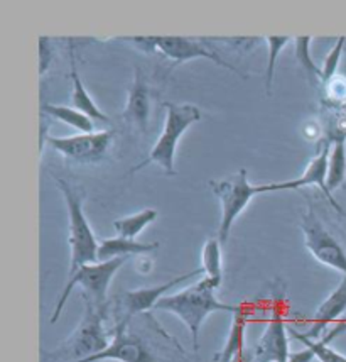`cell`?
Here are the masks:
<instances>
[{"label": "cell", "instance_id": "7402d4cb", "mask_svg": "<svg viewBox=\"0 0 346 362\" xmlns=\"http://www.w3.org/2000/svg\"><path fill=\"white\" fill-rule=\"evenodd\" d=\"M346 178V142H333L328 159L326 185L333 195L336 188L345 183Z\"/></svg>", "mask_w": 346, "mask_h": 362}, {"label": "cell", "instance_id": "e0dca14e", "mask_svg": "<svg viewBox=\"0 0 346 362\" xmlns=\"http://www.w3.org/2000/svg\"><path fill=\"white\" fill-rule=\"evenodd\" d=\"M159 249V243H138L133 239H125V237H112V239H103L98 247V261H110L117 257H131L142 256V254L154 252Z\"/></svg>", "mask_w": 346, "mask_h": 362}, {"label": "cell", "instance_id": "603a6c76", "mask_svg": "<svg viewBox=\"0 0 346 362\" xmlns=\"http://www.w3.org/2000/svg\"><path fill=\"white\" fill-rule=\"evenodd\" d=\"M289 334H291L294 339L299 340L301 344H304V347H308L309 351L313 352L316 361H319V362H346V356L340 354L338 351H335V349L330 347V342H326L324 339H321V340L309 339L308 335L301 334V332L292 329V327H289Z\"/></svg>", "mask_w": 346, "mask_h": 362}, {"label": "cell", "instance_id": "4dcf8cb0", "mask_svg": "<svg viewBox=\"0 0 346 362\" xmlns=\"http://www.w3.org/2000/svg\"><path fill=\"white\" fill-rule=\"evenodd\" d=\"M314 361V354L309 351L308 347H304L299 352H294L289 357V362H313Z\"/></svg>", "mask_w": 346, "mask_h": 362}, {"label": "cell", "instance_id": "52a82bcc", "mask_svg": "<svg viewBox=\"0 0 346 362\" xmlns=\"http://www.w3.org/2000/svg\"><path fill=\"white\" fill-rule=\"evenodd\" d=\"M129 45L138 47V49L145 51V53H162L166 58H169L172 63L183 64L186 62H193V59H208V62L218 64V66L230 70L244 78V73H240L230 62L220 56L216 51L210 49L206 42H201L193 37L184 36H132L124 37Z\"/></svg>", "mask_w": 346, "mask_h": 362}, {"label": "cell", "instance_id": "6da1fadb", "mask_svg": "<svg viewBox=\"0 0 346 362\" xmlns=\"http://www.w3.org/2000/svg\"><path fill=\"white\" fill-rule=\"evenodd\" d=\"M216 290L218 286L211 279L201 278L200 281L184 288V290L164 296L155 305V310L172 313L179 318L191 334L193 347L198 349L200 347L201 327L211 313L228 312L233 315L240 308V305L223 303L222 300L216 298Z\"/></svg>", "mask_w": 346, "mask_h": 362}, {"label": "cell", "instance_id": "ba28073f", "mask_svg": "<svg viewBox=\"0 0 346 362\" xmlns=\"http://www.w3.org/2000/svg\"><path fill=\"white\" fill-rule=\"evenodd\" d=\"M301 230L304 235L306 249L316 261L323 266L340 271L346 276V252L341 247L338 240L333 237L328 228L323 226L321 221L316 215L313 206L306 210L301 221Z\"/></svg>", "mask_w": 346, "mask_h": 362}, {"label": "cell", "instance_id": "2e32d148", "mask_svg": "<svg viewBox=\"0 0 346 362\" xmlns=\"http://www.w3.org/2000/svg\"><path fill=\"white\" fill-rule=\"evenodd\" d=\"M69 80L73 83V92H71V103L76 110L83 112V114L88 115L90 119H93L95 122H108V117L100 110V107L95 103V100L90 95L88 90L81 81L80 73H78L76 68V56L75 49H73V45H69Z\"/></svg>", "mask_w": 346, "mask_h": 362}, {"label": "cell", "instance_id": "5b68a950", "mask_svg": "<svg viewBox=\"0 0 346 362\" xmlns=\"http://www.w3.org/2000/svg\"><path fill=\"white\" fill-rule=\"evenodd\" d=\"M129 257H117V259L110 261H98L86 264L83 268L75 271L73 274L68 276V281L64 284L61 295H59L58 303H56L53 317H51V323H56L61 317L66 301L76 286L83 290V298H88L93 301L97 307L107 308V293L110 288L112 279L119 273Z\"/></svg>", "mask_w": 346, "mask_h": 362}, {"label": "cell", "instance_id": "9a60e30c", "mask_svg": "<svg viewBox=\"0 0 346 362\" xmlns=\"http://www.w3.org/2000/svg\"><path fill=\"white\" fill-rule=\"evenodd\" d=\"M346 312V276H343L338 286L333 290L330 295L326 296V300L319 305L316 310L314 318L311 320V329L306 335L309 339L318 340L319 335L323 334V330H326V327L333 322H338L341 315Z\"/></svg>", "mask_w": 346, "mask_h": 362}, {"label": "cell", "instance_id": "8fae6325", "mask_svg": "<svg viewBox=\"0 0 346 362\" xmlns=\"http://www.w3.org/2000/svg\"><path fill=\"white\" fill-rule=\"evenodd\" d=\"M330 151H331V142L324 141L323 148L319 149V153L316 154V156L308 163V168H306L304 173H302L299 178L287 180V181H274V183L262 185L263 193L282 192V189H297V188H304V187H318V188H321V192L326 195L328 202L333 205V209L338 210V212L341 214L343 210H341L338 202H336L335 197L331 195L330 189H328V185H326Z\"/></svg>", "mask_w": 346, "mask_h": 362}, {"label": "cell", "instance_id": "f1b7e54d", "mask_svg": "<svg viewBox=\"0 0 346 362\" xmlns=\"http://www.w3.org/2000/svg\"><path fill=\"white\" fill-rule=\"evenodd\" d=\"M324 132V127L319 126L316 120H309V122L304 124V127H302V134L308 141H318L319 137L323 136Z\"/></svg>", "mask_w": 346, "mask_h": 362}, {"label": "cell", "instance_id": "f546056e", "mask_svg": "<svg viewBox=\"0 0 346 362\" xmlns=\"http://www.w3.org/2000/svg\"><path fill=\"white\" fill-rule=\"evenodd\" d=\"M49 115L42 114L41 112V131H39V151L42 153V149H44V146L47 144V139H49V134H47V131H49Z\"/></svg>", "mask_w": 346, "mask_h": 362}, {"label": "cell", "instance_id": "30bf717a", "mask_svg": "<svg viewBox=\"0 0 346 362\" xmlns=\"http://www.w3.org/2000/svg\"><path fill=\"white\" fill-rule=\"evenodd\" d=\"M129 320H122L117 325L110 346L100 354L86 357V359L76 362H102V361H115V362H161L157 356L147 347V344L138 335L131 334L127 329Z\"/></svg>", "mask_w": 346, "mask_h": 362}, {"label": "cell", "instance_id": "d6986e66", "mask_svg": "<svg viewBox=\"0 0 346 362\" xmlns=\"http://www.w3.org/2000/svg\"><path fill=\"white\" fill-rule=\"evenodd\" d=\"M42 114L49 115L51 119L59 120V122L66 124V126L76 129L80 132H93L95 131V120L90 119L83 112L76 110L75 107L58 105V103H44L41 107Z\"/></svg>", "mask_w": 346, "mask_h": 362}, {"label": "cell", "instance_id": "4316f807", "mask_svg": "<svg viewBox=\"0 0 346 362\" xmlns=\"http://www.w3.org/2000/svg\"><path fill=\"white\" fill-rule=\"evenodd\" d=\"M346 49V37L341 36L336 41V45L331 47V51L324 58L323 66H321V83H326L328 80L333 78L335 75H338V64L341 59V54Z\"/></svg>", "mask_w": 346, "mask_h": 362}, {"label": "cell", "instance_id": "484cf974", "mask_svg": "<svg viewBox=\"0 0 346 362\" xmlns=\"http://www.w3.org/2000/svg\"><path fill=\"white\" fill-rule=\"evenodd\" d=\"M324 100L333 109H345L346 107V76L335 75L326 83H323Z\"/></svg>", "mask_w": 346, "mask_h": 362}, {"label": "cell", "instance_id": "44dd1931", "mask_svg": "<svg viewBox=\"0 0 346 362\" xmlns=\"http://www.w3.org/2000/svg\"><path fill=\"white\" fill-rule=\"evenodd\" d=\"M159 212L153 206H147V209H142L141 212L127 215V217H120L114 222L115 232L120 237H125V239H133L137 240V237L142 234L145 227H149L150 223L155 222Z\"/></svg>", "mask_w": 346, "mask_h": 362}, {"label": "cell", "instance_id": "277c9868", "mask_svg": "<svg viewBox=\"0 0 346 362\" xmlns=\"http://www.w3.org/2000/svg\"><path fill=\"white\" fill-rule=\"evenodd\" d=\"M85 300V313L73 334L64 340L59 347L53 352L46 354L51 359H64L68 362H76L86 357L100 354L110 346L112 340H108L105 330V308L97 307L93 301Z\"/></svg>", "mask_w": 346, "mask_h": 362}, {"label": "cell", "instance_id": "7a4b0ae2", "mask_svg": "<svg viewBox=\"0 0 346 362\" xmlns=\"http://www.w3.org/2000/svg\"><path fill=\"white\" fill-rule=\"evenodd\" d=\"M56 187L64 198L68 212V245H69V274L86 264L98 262L100 243L95 237L83 209V195L80 189L73 188L68 181L56 178Z\"/></svg>", "mask_w": 346, "mask_h": 362}, {"label": "cell", "instance_id": "1f68e13d", "mask_svg": "<svg viewBox=\"0 0 346 362\" xmlns=\"http://www.w3.org/2000/svg\"><path fill=\"white\" fill-rule=\"evenodd\" d=\"M230 362H253L252 351H244L240 356H237L235 359H232Z\"/></svg>", "mask_w": 346, "mask_h": 362}, {"label": "cell", "instance_id": "5bb4252c", "mask_svg": "<svg viewBox=\"0 0 346 362\" xmlns=\"http://www.w3.org/2000/svg\"><path fill=\"white\" fill-rule=\"evenodd\" d=\"M150 98H153V92L147 85L144 73H142L141 68H136L132 85L127 93V102H125L122 112L125 124L137 129V131L145 132L150 119Z\"/></svg>", "mask_w": 346, "mask_h": 362}, {"label": "cell", "instance_id": "83f0119b", "mask_svg": "<svg viewBox=\"0 0 346 362\" xmlns=\"http://www.w3.org/2000/svg\"><path fill=\"white\" fill-rule=\"evenodd\" d=\"M54 62V46L49 37H39V73L44 75Z\"/></svg>", "mask_w": 346, "mask_h": 362}, {"label": "cell", "instance_id": "7c38bea8", "mask_svg": "<svg viewBox=\"0 0 346 362\" xmlns=\"http://www.w3.org/2000/svg\"><path fill=\"white\" fill-rule=\"evenodd\" d=\"M203 274V269H194L189 271V273L179 274L176 278L169 279L167 283L157 284V286L150 288H138V290H131L125 291L122 296H120V303L125 310V318L124 320H129L132 315H137V313H145L150 312V310H155V305L161 301V298L167 295V291H171L172 288L179 286L184 281H189L194 276Z\"/></svg>", "mask_w": 346, "mask_h": 362}, {"label": "cell", "instance_id": "4fadbf2b", "mask_svg": "<svg viewBox=\"0 0 346 362\" xmlns=\"http://www.w3.org/2000/svg\"><path fill=\"white\" fill-rule=\"evenodd\" d=\"M253 362H289V327L282 318L274 315L252 349Z\"/></svg>", "mask_w": 346, "mask_h": 362}, {"label": "cell", "instance_id": "d4e9b609", "mask_svg": "<svg viewBox=\"0 0 346 362\" xmlns=\"http://www.w3.org/2000/svg\"><path fill=\"white\" fill-rule=\"evenodd\" d=\"M294 49H296V59L299 66L308 73L309 80L321 81V68L316 66L313 58H311V37L301 36L294 40Z\"/></svg>", "mask_w": 346, "mask_h": 362}, {"label": "cell", "instance_id": "ac0fdd59", "mask_svg": "<svg viewBox=\"0 0 346 362\" xmlns=\"http://www.w3.org/2000/svg\"><path fill=\"white\" fill-rule=\"evenodd\" d=\"M246 320H249V315H246L244 312V307L240 305L239 312L233 313L230 332H228L227 340H225L222 351L213 357L215 362H230L232 359H235L237 356H240L241 352L246 351L245 349Z\"/></svg>", "mask_w": 346, "mask_h": 362}, {"label": "cell", "instance_id": "cb8c5ba5", "mask_svg": "<svg viewBox=\"0 0 346 362\" xmlns=\"http://www.w3.org/2000/svg\"><path fill=\"white\" fill-rule=\"evenodd\" d=\"M263 41L267 42V49H269V54H267V64H266V95L270 97L272 95V83H274L275 76V64L277 58L282 51L287 47L289 42L292 41L291 36H267L263 37Z\"/></svg>", "mask_w": 346, "mask_h": 362}, {"label": "cell", "instance_id": "ffe728a7", "mask_svg": "<svg viewBox=\"0 0 346 362\" xmlns=\"http://www.w3.org/2000/svg\"><path fill=\"white\" fill-rule=\"evenodd\" d=\"M223 244L216 235L210 237L203 245L201 251V269L205 278L211 279L216 286L223 281V256H222Z\"/></svg>", "mask_w": 346, "mask_h": 362}, {"label": "cell", "instance_id": "8992f818", "mask_svg": "<svg viewBox=\"0 0 346 362\" xmlns=\"http://www.w3.org/2000/svg\"><path fill=\"white\" fill-rule=\"evenodd\" d=\"M210 187L213 195L220 200L222 218H220L216 237L225 245L228 237H230L233 223L245 212L252 198L263 193V188L262 185L261 187L250 185L249 171L246 170H239L235 175L225 176V178L220 180H211Z\"/></svg>", "mask_w": 346, "mask_h": 362}, {"label": "cell", "instance_id": "3957f363", "mask_svg": "<svg viewBox=\"0 0 346 362\" xmlns=\"http://www.w3.org/2000/svg\"><path fill=\"white\" fill-rule=\"evenodd\" d=\"M166 120L161 136L154 142L153 149L141 165L132 168V173L149 165H157L167 176L176 175V151L181 137L193 124L201 120V110L191 103L164 102Z\"/></svg>", "mask_w": 346, "mask_h": 362}, {"label": "cell", "instance_id": "9c48e42d", "mask_svg": "<svg viewBox=\"0 0 346 362\" xmlns=\"http://www.w3.org/2000/svg\"><path fill=\"white\" fill-rule=\"evenodd\" d=\"M114 131L80 132V134L66 137L51 136L47 139V144L69 163L92 165V163L100 161L108 153L112 142H114Z\"/></svg>", "mask_w": 346, "mask_h": 362}]
</instances>
